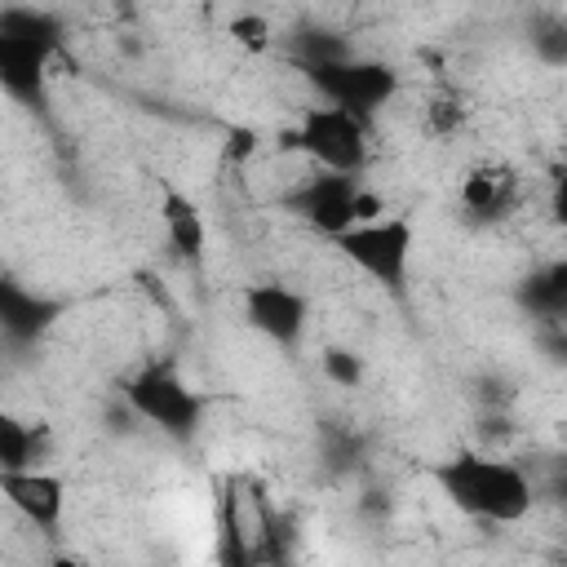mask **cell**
<instances>
[{
  "label": "cell",
  "instance_id": "2e32d148",
  "mask_svg": "<svg viewBox=\"0 0 567 567\" xmlns=\"http://www.w3.org/2000/svg\"><path fill=\"white\" fill-rule=\"evenodd\" d=\"M230 35H235L239 44H248L252 53H261V49L270 44V22H266L261 13H239V18H230Z\"/></svg>",
  "mask_w": 567,
  "mask_h": 567
},
{
  "label": "cell",
  "instance_id": "ba28073f",
  "mask_svg": "<svg viewBox=\"0 0 567 567\" xmlns=\"http://www.w3.org/2000/svg\"><path fill=\"white\" fill-rule=\"evenodd\" d=\"M0 496L31 523V527H58L62 509H66V487L58 474L44 470H0Z\"/></svg>",
  "mask_w": 567,
  "mask_h": 567
},
{
  "label": "cell",
  "instance_id": "6da1fadb",
  "mask_svg": "<svg viewBox=\"0 0 567 567\" xmlns=\"http://www.w3.org/2000/svg\"><path fill=\"white\" fill-rule=\"evenodd\" d=\"M439 487L474 518L487 523H518L532 509V483L518 465L483 456V452H456L452 461L434 465Z\"/></svg>",
  "mask_w": 567,
  "mask_h": 567
},
{
  "label": "cell",
  "instance_id": "5bb4252c",
  "mask_svg": "<svg viewBox=\"0 0 567 567\" xmlns=\"http://www.w3.org/2000/svg\"><path fill=\"white\" fill-rule=\"evenodd\" d=\"M0 31L58 49V18H49L40 9H0Z\"/></svg>",
  "mask_w": 567,
  "mask_h": 567
},
{
  "label": "cell",
  "instance_id": "e0dca14e",
  "mask_svg": "<svg viewBox=\"0 0 567 567\" xmlns=\"http://www.w3.org/2000/svg\"><path fill=\"white\" fill-rule=\"evenodd\" d=\"M323 372H328V381H337V385H346V390H354V385L363 381V363H359L350 350H328V354H323Z\"/></svg>",
  "mask_w": 567,
  "mask_h": 567
},
{
  "label": "cell",
  "instance_id": "5b68a950",
  "mask_svg": "<svg viewBox=\"0 0 567 567\" xmlns=\"http://www.w3.org/2000/svg\"><path fill=\"white\" fill-rule=\"evenodd\" d=\"M124 394H128V403H133L137 416H146L151 425H159L164 434H177V439L195 434L199 412H204V399H199L177 372H168V368H146V372H137Z\"/></svg>",
  "mask_w": 567,
  "mask_h": 567
},
{
  "label": "cell",
  "instance_id": "9a60e30c",
  "mask_svg": "<svg viewBox=\"0 0 567 567\" xmlns=\"http://www.w3.org/2000/svg\"><path fill=\"white\" fill-rule=\"evenodd\" d=\"M461 124H465V102H461V97L439 93V97L425 102V128H430V133L452 137V133H461Z\"/></svg>",
  "mask_w": 567,
  "mask_h": 567
},
{
  "label": "cell",
  "instance_id": "9c48e42d",
  "mask_svg": "<svg viewBox=\"0 0 567 567\" xmlns=\"http://www.w3.org/2000/svg\"><path fill=\"white\" fill-rule=\"evenodd\" d=\"M49 58H53L49 44H35V40L4 35V31H0V89L13 93V97L35 102V97L44 93Z\"/></svg>",
  "mask_w": 567,
  "mask_h": 567
},
{
  "label": "cell",
  "instance_id": "277c9868",
  "mask_svg": "<svg viewBox=\"0 0 567 567\" xmlns=\"http://www.w3.org/2000/svg\"><path fill=\"white\" fill-rule=\"evenodd\" d=\"M310 84L319 89V97L328 106H341L350 115H372L390 93H394V71L385 62H368V58H337V62H315L306 66Z\"/></svg>",
  "mask_w": 567,
  "mask_h": 567
},
{
  "label": "cell",
  "instance_id": "8992f818",
  "mask_svg": "<svg viewBox=\"0 0 567 567\" xmlns=\"http://www.w3.org/2000/svg\"><path fill=\"white\" fill-rule=\"evenodd\" d=\"M354 195H359V182L354 177H337V173H323V177H310L288 204L301 221H310L315 230L323 235H346L354 226Z\"/></svg>",
  "mask_w": 567,
  "mask_h": 567
},
{
  "label": "cell",
  "instance_id": "d6986e66",
  "mask_svg": "<svg viewBox=\"0 0 567 567\" xmlns=\"http://www.w3.org/2000/svg\"><path fill=\"white\" fill-rule=\"evenodd\" d=\"M49 567H89V563H84V558H71V554H58Z\"/></svg>",
  "mask_w": 567,
  "mask_h": 567
},
{
  "label": "cell",
  "instance_id": "30bf717a",
  "mask_svg": "<svg viewBox=\"0 0 567 567\" xmlns=\"http://www.w3.org/2000/svg\"><path fill=\"white\" fill-rule=\"evenodd\" d=\"M159 221H164V235H168V244H173L177 257H186V261H199L204 257L208 226H204V213L195 208L190 195H182V190L168 186L164 199H159Z\"/></svg>",
  "mask_w": 567,
  "mask_h": 567
},
{
  "label": "cell",
  "instance_id": "ac0fdd59",
  "mask_svg": "<svg viewBox=\"0 0 567 567\" xmlns=\"http://www.w3.org/2000/svg\"><path fill=\"white\" fill-rule=\"evenodd\" d=\"M252 151H257V133H252V128H235V133H230V146H226V155H230L235 164H244Z\"/></svg>",
  "mask_w": 567,
  "mask_h": 567
},
{
  "label": "cell",
  "instance_id": "3957f363",
  "mask_svg": "<svg viewBox=\"0 0 567 567\" xmlns=\"http://www.w3.org/2000/svg\"><path fill=\"white\" fill-rule=\"evenodd\" d=\"M337 248L368 279L399 288L408 275V257H412V221L408 217H377V221L350 226L346 235H337Z\"/></svg>",
  "mask_w": 567,
  "mask_h": 567
},
{
  "label": "cell",
  "instance_id": "7a4b0ae2",
  "mask_svg": "<svg viewBox=\"0 0 567 567\" xmlns=\"http://www.w3.org/2000/svg\"><path fill=\"white\" fill-rule=\"evenodd\" d=\"M292 133H297V151L315 159L323 173L354 177L368 159V128L359 115L341 106H310Z\"/></svg>",
  "mask_w": 567,
  "mask_h": 567
},
{
  "label": "cell",
  "instance_id": "7c38bea8",
  "mask_svg": "<svg viewBox=\"0 0 567 567\" xmlns=\"http://www.w3.org/2000/svg\"><path fill=\"white\" fill-rule=\"evenodd\" d=\"M509 186H514V182H509L501 168H474V173L461 182V204H465L470 213H478V217H492V213L505 208Z\"/></svg>",
  "mask_w": 567,
  "mask_h": 567
},
{
  "label": "cell",
  "instance_id": "4fadbf2b",
  "mask_svg": "<svg viewBox=\"0 0 567 567\" xmlns=\"http://www.w3.org/2000/svg\"><path fill=\"white\" fill-rule=\"evenodd\" d=\"M31 461H35L31 425L0 408V470H31Z\"/></svg>",
  "mask_w": 567,
  "mask_h": 567
},
{
  "label": "cell",
  "instance_id": "52a82bcc",
  "mask_svg": "<svg viewBox=\"0 0 567 567\" xmlns=\"http://www.w3.org/2000/svg\"><path fill=\"white\" fill-rule=\"evenodd\" d=\"M244 315L261 337H270L279 346H292L306 328V297L292 292L288 284H248Z\"/></svg>",
  "mask_w": 567,
  "mask_h": 567
},
{
  "label": "cell",
  "instance_id": "8fae6325",
  "mask_svg": "<svg viewBox=\"0 0 567 567\" xmlns=\"http://www.w3.org/2000/svg\"><path fill=\"white\" fill-rule=\"evenodd\" d=\"M53 315H58V306L49 297H40V292H31L13 279H0V328L9 337L31 341L53 323Z\"/></svg>",
  "mask_w": 567,
  "mask_h": 567
}]
</instances>
